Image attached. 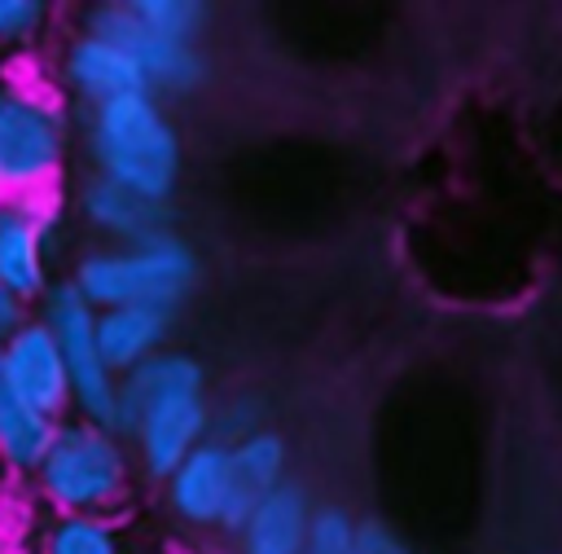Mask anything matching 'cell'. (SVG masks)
Wrapping results in <instances>:
<instances>
[{"instance_id": "obj_1", "label": "cell", "mask_w": 562, "mask_h": 554, "mask_svg": "<svg viewBox=\"0 0 562 554\" xmlns=\"http://www.w3.org/2000/svg\"><path fill=\"white\" fill-rule=\"evenodd\" d=\"M83 145L92 158V176H105L149 202L167 207L180 185V132L154 92H132L88 110Z\"/></svg>"}, {"instance_id": "obj_2", "label": "cell", "mask_w": 562, "mask_h": 554, "mask_svg": "<svg viewBox=\"0 0 562 554\" xmlns=\"http://www.w3.org/2000/svg\"><path fill=\"white\" fill-rule=\"evenodd\" d=\"M132 475L136 462L127 440L75 413L57 422L40 466L31 470L35 492L53 514H110L127 501Z\"/></svg>"}, {"instance_id": "obj_3", "label": "cell", "mask_w": 562, "mask_h": 554, "mask_svg": "<svg viewBox=\"0 0 562 554\" xmlns=\"http://www.w3.org/2000/svg\"><path fill=\"white\" fill-rule=\"evenodd\" d=\"M70 281L97 312L127 303L176 312L198 281V255L171 229L132 246H92L88 255L75 259Z\"/></svg>"}, {"instance_id": "obj_4", "label": "cell", "mask_w": 562, "mask_h": 554, "mask_svg": "<svg viewBox=\"0 0 562 554\" xmlns=\"http://www.w3.org/2000/svg\"><path fill=\"white\" fill-rule=\"evenodd\" d=\"M70 154V119L61 101L31 84H0V202L57 193Z\"/></svg>"}, {"instance_id": "obj_5", "label": "cell", "mask_w": 562, "mask_h": 554, "mask_svg": "<svg viewBox=\"0 0 562 554\" xmlns=\"http://www.w3.org/2000/svg\"><path fill=\"white\" fill-rule=\"evenodd\" d=\"M40 321L48 325V334L66 361L75 418H88V422H101L114 431L119 378L110 374V365L101 361V347H97V308L75 290L70 277H61L40 295Z\"/></svg>"}, {"instance_id": "obj_6", "label": "cell", "mask_w": 562, "mask_h": 554, "mask_svg": "<svg viewBox=\"0 0 562 554\" xmlns=\"http://www.w3.org/2000/svg\"><path fill=\"white\" fill-rule=\"evenodd\" d=\"M83 31L119 44L123 53H132V62L140 66L145 75V88L154 97H184L193 88H202L206 79V57L198 44H176V40H162L154 31H145L132 13L127 0H101L88 9L83 18Z\"/></svg>"}, {"instance_id": "obj_7", "label": "cell", "mask_w": 562, "mask_h": 554, "mask_svg": "<svg viewBox=\"0 0 562 554\" xmlns=\"http://www.w3.org/2000/svg\"><path fill=\"white\" fill-rule=\"evenodd\" d=\"M57 229H61V198L57 193L0 202V281L26 303L53 286Z\"/></svg>"}, {"instance_id": "obj_8", "label": "cell", "mask_w": 562, "mask_h": 554, "mask_svg": "<svg viewBox=\"0 0 562 554\" xmlns=\"http://www.w3.org/2000/svg\"><path fill=\"white\" fill-rule=\"evenodd\" d=\"M127 448L132 462L149 479H167L193 448L211 440V400L202 391H180L167 400H154L132 426H127Z\"/></svg>"}, {"instance_id": "obj_9", "label": "cell", "mask_w": 562, "mask_h": 554, "mask_svg": "<svg viewBox=\"0 0 562 554\" xmlns=\"http://www.w3.org/2000/svg\"><path fill=\"white\" fill-rule=\"evenodd\" d=\"M0 374L4 383L44 418L66 422L75 413L70 405V378H66V361L48 334V325L40 317L22 321L4 343H0Z\"/></svg>"}, {"instance_id": "obj_10", "label": "cell", "mask_w": 562, "mask_h": 554, "mask_svg": "<svg viewBox=\"0 0 562 554\" xmlns=\"http://www.w3.org/2000/svg\"><path fill=\"white\" fill-rule=\"evenodd\" d=\"M57 75H61L66 92L79 97L88 110H97L105 101H119V97H132V92H149L132 53H123L119 44H110L92 31H75L61 44Z\"/></svg>"}, {"instance_id": "obj_11", "label": "cell", "mask_w": 562, "mask_h": 554, "mask_svg": "<svg viewBox=\"0 0 562 554\" xmlns=\"http://www.w3.org/2000/svg\"><path fill=\"white\" fill-rule=\"evenodd\" d=\"M75 207L92 233L105 237V246H132L158 233H171V215L162 202H149L105 176H88L75 193Z\"/></svg>"}, {"instance_id": "obj_12", "label": "cell", "mask_w": 562, "mask_h": 554, "mask_svg": "<svg viewBox=\"0 0 562 554\" xmlns=\"http://www.w3.org/2000/svg\"><path fill=\"white\" fill-rule=\"evenodd\" d=\"M228 488H233V470H228V448L206 440L202 448H193L167 479H162V497L167 510L189 523V528H220L224 523V506H228Z\"/></svg>"}, {"instance_id": "obj_13", "label": "cell", "mask_w": 562, "mask_h": 554, "mask_svg": "<svg viewBox=\"0 0 562 554\" xmlns=\"http://www.w3.org/2000/svg\"><path fill=\"white\" fill-rule=\"evenodd\" d=\"M228 470H233V488H228V506H224V532H237L246 523V514L259 506V497H268L277 484L290 479V444L281 431L259 426L255 435L237 440L228 448Z\"/></svg>"}, {"instance_id": "obj_14", "label": "cell", "mask_w": 562, "mask_h": 554, "mask_svg": "<svg viewBox=\"0 0 562 554\" xmlns=\"http://www.w3.org/2000/svg\"><path fill=\"white\" fill-rule=\"evenodd\" d=\"M206 387V369L198 356L180 352V347H162L154 352L149 361L132 365L127 374H119V391H114V431L127 435V426L154 405V400H167V396H180V391H202Z\"/></svg>"}, {"instance_id": "obj_15", "label": "cell", "mask_w": 562, "mask_h": 554, "mask_svg": "<svg viewBox=\"0 0 562 554\" xmlns=\"http://www.w3.org/2000/svg\"><path fill=\"white\" fill-rule=\"evenodd\" d=\"M307 519H312V497L303 484L285 479L259 506L246 514V523L233 532L237 554H303L307 545Z\"/></svg>"}, {"instance_id": "obj_16", "label": "cell", "mask_w": 562, "mask_h": 554, "mask_svg": "<svg viewBox=\"0 0 562 554\" xmlns=\"http://www.w3.org/2000/svg\"><path fill=\"white\" fill-rule=\"evenodd\" d=\"M171 334V312L162 308H145V303H127V308H101L97 312V347L101 361L110 365V374H127L132 365L149 361L154 352L167 347Z\"/></svg>"}, {"instance_id": "obj_17", "label": "cell", "mask_w": 562, "mask_h": 554, "mask_svg": "<svg viewBox=\"0 0 562 554\" xmlns=\"http://www.w3.org/2000/svg\"><path fill=\"white\" fill-rule=\"evenodd\" d=\"M57 422L44 418L40 409H31L0 374V466L13 475H31L53 440Z\"/></svg>"}, {"instance_id": "obj_18", "label": "cell", "mask_w": 562, "mask_h": 554, "mask_svg": "<svg viewBox=\"0 0 562 554\" xmlns=\"http://www.w3.org/2000/svg\"><path fill=\"white\" fill-rule=\"evenodd\" d=\"M35 554H127V545L110 514H48Z\"/></svg>"}, {"instance_id": "obj_19", "label": "cell", "mask_w": 562, "mask_h": 554, "mask_svg": "<svg viewBox=\"0 0 562 554\" xmlns=\"http://www.w3.org/2000/svg\"><path fill=\"white\" fill-rule=\"evenodd\" d=\"M136 22L162 40H176V44H198L206 18H211V4L202 0H127Z\"/></svg>"}, {"instance_id": "obj_20", "label": "cell", "mask_w": 562, "mask_h": 554, "mask_svg": "<svg viewBox=\"0 0 562 554\" xmlns=\"http://www.w3.org/2000/svg\"><path fill=\"white\" fill-rule=\"evenodd\" d=\"M259 426H268V405L255 396V391H241V396H228L224 405L211 409V440L233 448L237 440L255 435Z\"/></svg>"}, {"instance_id": "obj_21", "label": "cell", "mask_w": 562, "mask_h": 554, "mask_svg": "<svg viewBox=\"0 0 562 554\" xmlns=\"http://www.w3.org/2000/svg\"><path fill=\"white\" fill-rule=\"evenodd\" d=\"M356 523L360 519H351V510H342V506H312L303 554H351Z\"/></svg>"}, {"instance_id": "obj_22", "label": "cell", "mask_w": 562, "mask_h": 554, "mask_svg": "<svg viewBox=\"0 0 562 554\" xmlns=\"http://www.w3.org/2000/svg\"><path fill=\"white\" fill-rule=\"evenodd\" d=\"M48 26L44 0H0V44H31Z\"/></svg>"}, {"instance_id": "obj_23", "label": "cell", "mask_w": 562, "mask_h": 554, "mask_svg": "<svg viewBox=\"0 0 562 554\" xmlns=\"http://www.w3.org/2000/svg\"><path fill=\"white\" fill-rule=\"evenodd\" d=\"M351 554H413V545L382 519H360L356 523V545Z\"/></svg>"}, {"instance_id": "obj_24", "label": "cell", "mask_w": 562, "mask_h": 554, "mask_svg": "<svg viewBox=\"0 0 562 554\" xmlns=\"http://www.w3.org/2000/svg\"><path fill=\"white\" fill-rule=\"evenodd\" d=\"M22 321H31V303H26V299H18V295L0 281V343H4Z\"/></svg>"}]
</instances>
